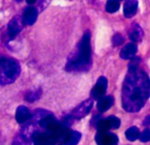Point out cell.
Instances as JSON below:
<instances>
[{
    "mask_svg": "<svg viewBox=\"0 0 150 145\" xmlns=\"http://www.w3.org/2000/svg\"><path fill=\"white\" fill-rule=\"evenodd\" d=\"M131 59L122 88V106L128 112H138L150 97V79L139 68V58Z\"/></svg>",
    "mask_w": 150,
    "mask_h": 145,
    "instance_id": "cell-1",
    "label": "cell"
},
{
    "mask_svg": "<svg viewBox=\"0 0 150 145\" xmlns=\"http://www.w3.org/2000/svg\"><path fill=\"white\" fill-rule=\"evenodd\" d=\"M90 33L85 32L78 48L69 57L65 69L68 72H87L90 69L92 64Z\"/></svg>",
    "mask_w": 150,
    "mask_h": 145,
    "instance_id": "cell-2",
    "label": "cell"
},
{
    "mask_svg": "<svg viewBox=\"0 0 150 145\" xmlns=\"http://www.w3.org/2000/svg\"><path fill=\"white\" fill-rule=\"evenodd\" d=\"M21 74L19 62L11 58L0 57V84L7 85L14 82Z\"/></svg>",
    "mask_w": 150,
    "mask_h": 145,
    "instance_id": "cell-3",
    "label": "cell"
},
{
    "mask_svg": "<svg viewBox=\"0 0 150 145\" xmlns=\"http://www.w3.org/2000/svg\"><path fill=\"white\" fill-rule=\"evenodd\" d=\"M93 104H94L93 99H88L82 102L71 112V117L73 119H81L84 118L90 112L91 109L93 108Z\"/></svg>",
    "mask_w": 150,
    "mask_h": 145,
    "instance_id": "cell-4",
    "label": "cell"
},
{
    "mask_svg": "<svg viewBox=\"0 0 150 145\" xmlns=\"http://www.w3.org/2000/svg\"><path fill=\"white\" fill-rule=\"evenodd\" d=\"M96 141L98 145H116L118 142V138L115 134L108 131H98L96 135Z\"/></svg>",
    "mask_w": 150,
    "mask_h": 145,
    "instance_id": "cell-5",
    "label": "cell"
},
{
    "mask_svg": "<svg viewBox=\"0 0 150 145\" xmlns=\"http://www.w3.org/2000/svg\"><path fill=\"white\" fill-rule=\"evenodd\" d=\"M23 20L21 16L13 17L8 24V35L11 39L14 38L23 28Z\"/></svg>",
    "mask_w": 150,
    "mask_h": 145,
    "instance_id": "cell-6",
    "label": "cell"
},
{
    "mask_svg": "<svg viewBox=\"0 0 150 145\" xmlns=\"http://www.w3.org/2000/svg\"><path fill=\"white\" fill-rule=\"evenodd\" d=\"M107 87H108V81H107V79L105 77H103V76H101L98 79L96 86L92 90V93L91 94H92L93 98L99 100L100 98L104 97L106 90H107Z\"/></svg>",
    "mask_w": 150,
    "mask_h": 145,
    "instance_id": "cell-7",
    "label": "cell"
},
{
    "mask_svg": "<svg viewBox=\"0 0 150 145\" xmlns=\"http://www.w3.org/2000/svg\"><path fill=\"white\" fill-rule=\"evenodd\" d=\"M32 140L35 145H53L55 142V138L50 134L35 131L32 134Z\"/></svg>",
    "mask_w": 150,
    "mask_h": 145,
    "instance_id": "cell-8",
    "label": "cell"
},
{
    "mask_svg": "<svg viewBox=\"0 0 150 145\" xmlns=\"http://www.w3.org/2000/svg\"><path fill=\"white\" fill-rule=\"evenodd\" d=\"M62 136L67 145H77L81 138V134L77 131H70L64 132Z\"/></svg>",
    "mask_w": 150,
    "mask_h": 145,
    "instance_id": "cell-9",
    "label": "cell"
},
{
    "mask_svg": "<svg viewBox=\"0 0 150 145\" xmlns=\"http://www.w3.org/2000/svg\"><path fill=\"white\" fill-rule=\"evenodd\" d=\"M30 118H31V113L28 107H26L24 105H21L17 108L15 119L18 123L23 124V123L28 121L30 119Z\"/></svg>",
    "mask_w": 150,
    "mask_h": 145,
    "instance_id": "cell-10",
    "label": "cell"
},
{
    "mask_svg": "<svg viewBox=\"0 0 150 145\" xmlns=\"http://www.w3.org/2000/svg\"><path fill=\"white\" fill-rule=\"evenodd\" d=\"M138 10L137 0H126L124 5V15L125 18L133 17Z\"/></svg>",
    "mask_w": 150,
    "mask_h": 145,
    "instance_id": "cell-11",
    "label": "cell"
},
{
    "mask_svg": "<svg viewBox=\"0 0 150 145\" xmlns=\"http://www.w3.org/2000/svg\"><path fill=\"white\" fill-rule=\"evenodd\" d=\"M38 12L35 7H28L23 14V22L27 25H33L37 20Z\"/></svg>",
    "mask_w": 150,
    "mask_h": 145,
    "instance_id": "cell-12",
    "label": "cell"
},
{
    "mask_svg": "<svg viewBox=\"0 0 150 145\" xmlns=\"http://www.w3.org/2000/svg\"><path fill=\"white\" fill-rule=\"evenodd\" d=\"M137 52V46L134 43L126 44L120 51V57L123 59H131L132 58Z\"/></svg>",
    "mask_w": 150,
    "mask_h": 145,
    "instance_id": "cell-13",
    "label": "cell"
},
{
    "mask_svg": "<svg viewBox=\"0 0 150 145\" xmlns=\"http://www.w3.org/2000/svg\"><path fill=\"white\" fill-rule=\"evenodd\" d=\"M114 104V98L111 96L103 97L99 99L97 104V109L101 112H104L108 111Z\"/></svg>",
    "mask_w": 150,
    "mask_h": 145,
    "instance_id": "cell-14",
    "label": "cell"
},
{
    "mask_svg": "<svg viewBox=\"0 0 150 145\" xmlns=\"http://www.w3.org/2000/svg\"><path fill=\"white\" fill-rule=\"evenodd\" d=\"M143 36H144V34H143V31L140 28V27L138 24H134L132 27L131 32L129 34L130 39L134 43H139L142 40Z\"/></svg>",
    "mask_w": 150,
    "mask_h": 145,
    "instance_id": "cell-15",
    "label": "cell"
},
{
    "mask_svg": "<svg viewBox=\"0 0 150 145\" xmlns=\"http://www.w3.org/2000/svg\"><path fill=\"white\" fill-rule=\"evenodd\" d=\"M139 130L137 127H131L125 131V136L127 140L131 141H134L139 137Z\"/></svg>",
    "mask_w": 150,
    "mask_h": 145,
    "instance_id": "cell-16",
    "label": "cell"
},
{
    "mask_svg": "<svg viewBox=\"0 0 150 145\" xmlns=\"http://www.w3.org/2000/svg\"><path fill=\"white\" fill-rule=\"evenodd\" d=\"M31 141L32 139H29L28 137L25 136L21 133L14 138L13 141V145H30Z\"/></svg>",
    "mask_w": 150,
    "mask_h": 145,
    "instance_id": "cell-17",
    "label": "cell"
},
{
    "mask_svg": "<svg viewBox=\"0 0 150 145\" xmlns=\"http://www.w3.org/2000/svg\"><path fill=\"white\" fill-rule=\"evenodd\" d=\"M42 96V90L41 89H38V90H35L34 91H29L26 94L25 96V99L28 101V102H35L36 100H38Z\"/></svg>",
    "mask_w": 150,
    "mask_h": 145,
    "instance_id": "cell-18",
    "label": "cell"
},
{
    "mask_svg": "<svg viewBox=\"0 0 150 145\" xmlns=\"http://www.w3.org/2000/svg\"><path fill=\"white\" fill-rule=\"evenodd\" d=\"M96 127H97L98 131H102V132L109 131L110 129H111L110 124V121H109L108 118L99 119L97 121V123H96Z\"/></svg>",
    "mask_w": 150,
    "mask_h": 145,
    "instance_id": "cell-19",
    "label": "cell"
},
{
    "mask_svg": "<svg viewBox=\"0 0 150 145\" xmlns=\"http://www.w3.org/2000/svg\"><path fill=\"white\" fill-rule=\"evenodd\" d=\"M119 2L117 0H108L106 4V11L109 14H114L119 9Z\"/></svg>",
    "mask_w": 150,
    "mask_h": 145,
    "instance_id": "cell-20",
    "label": "cell"
},
{
    "mask_svg": "<svg viewBox=\"0 0 150 145\" xmlns=\"http://www.w3.org/2000/svg\"><path fill=\"white\" fill-rule=\"evenodd\" d=\"M108 119L110 121L111 129H117L120 127L121 122L118 118H117L115 116H110V117H108Z\"/></svg>",
    "mask_w": 150,
    "mask_h": 145,
    "instance_id": "cell-21",
    "label": "cell"
},
{
    "mask_svg": "<svg viewBox=\"0 0 150 145\" xmlns=\"http://www.w3.org/2000/svg\"><path fill=\"white\" fill-rule=\"evenodd\" d=\"M139 140L142 142H147L150 141V129L146 128L141 134H139Z\"/></svg>",
    "mask_w": 150,
    "mask_h": 145,
    "instance_id": "cell-22",
    "label": "cell"
},
{
    "mask_svg": "<svg viewBox=\"0 0 150 145\" xmlns=\"http://www.w3.org/2000/svg\"><path fill=\"white\" fill-rule=\"evenodd\" d=\"M125 39L122 35L120 34H115L112 37V43L114 46H119L124 43Z\"/></svg>",
    "mask_w": 150,
    "mask_h": 145,
    "instance_id": "cell-23",
    "label": "cell"
},
{
    "mask_svg": "<svg viewBox=\"0 0 150 145\" xmlns=\"http://www.w3.org/2000/svg\"><path fill=\"white\" fill-rule=\"evenodd\" d=\"M142 125L143 126H150V115H148V116H146L145 119H144V120H143V122H142Z\"/></svg>",
    "mask_w": 150,
    "mask_h": 145,
    "instance_id": "cell-24",
    "label": "cell"
},
{
    "mask_svg": "<svg viewBox=\"0 0 150 145\" xmlns=\"http://www.w3.org/2000/svg\"><path fill=\"white\" fill-rule=\"evenodd\" d=\"M36 2V0H27V3L29 5H33Z\"/></svg>",
    "mask_w": 150,
    "mask_h": 145,
    "instance_id": "cell-25",
    "label": "cell"
},
{
    "mask_svg": "<svg viewBox=\"0 0 150 145\" xmlns=\"http://www.w3.org/2000/svg\"><path fill=\"white\" fill-rule=\"evenodd\" d=\"M17 1H18V2H20V1H21V0H17Z\"/></svg>",
    "mask_w": 150,
    "mask_h": 145,
    "instance_id": "cell-26",
    "label": "cell"
}]
</instances>
